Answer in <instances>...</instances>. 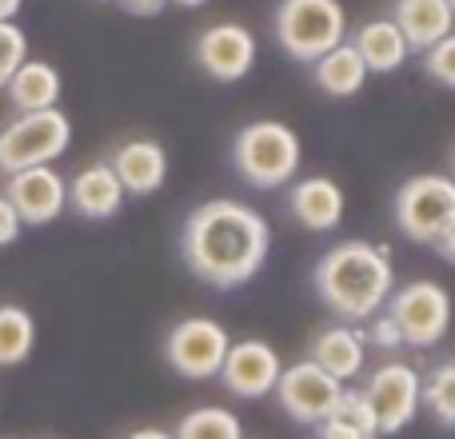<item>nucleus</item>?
<instances>
[{"instance_id": "1", "label": "nucleus", "mask_w": 455, "mask_h": 439, "mask_svg": "<svg viewBox=\"0 0 455 439\" xmlns=\"http://www.w3.org/2000/svg\"><path fill=\"white\" fill-rule=\"evenodd\" d=\"M272 251V227L251 204L208 200L184 220L180 256L196 280L208 288H243L256 280Z\"/></svg>"}, {"instance_id": "2", "label": "nucleus", "mask_w": 455, "mask_h": 439, "mask_svg": "<svg viewBox=\"0 0 455 439\" xmlns=\"http://www.w3.org/2000/svg\"><path fill=\"white\" fill-rule=\"evenodd\" d=\"M312 288L331 315L344 323H363L387 304L395 288L392 251L368 240H339L320 256Z\"/></svg>"}, {"instance_id": "3", "label": "nucleus", "mask_w": 455, "mask_h": 439, "mask_svg": "<svg viewBox=\"0 0 455 439\" xmlns=\"http://www.w3.org/2000/svg\"><path fill=\"white\" fill-rule=\"evenodd\" d=\"M299 160H304L299 136L283 120H251L232 140L235 172L243 176V184H251L259 192L288 188L299 172Z\"/></svg>"}, {"instance_id": "4", "label": "nucleus", "mask_w": 455, "mask_h": 439, "mask_svg": "<svg viewBox=\"0 0 455 439\" xmlns=\"http://www.w3.org/2000/svg\"><path fill=\"white\" fill-rule=\"evenodd\" d=\"M275 44L299 64H315L347 40V12L339 0H280L272 16Z\"/></svg>"}, {"instance_id": "5", "label": "nucleus", "mask_w": 455, "mask_h": 439, "mask_svg": "<svg viewBox=\"0 0 455 439\" xmlns=\"http://www.w3.org/2000/svg\"><path fill=\"white\" fill-rule=\"evenodd\" d=\"M72 144V120L60 108L16 112L0 128V172H20V168L52 164Z\"/></svg>"}, {"instance_id": "6", "label": "nucleus", "mask_w": 455, "mask_h": 439, "mask_svg": "<svg viewBox=\"0 0 455 439\" xmlns=\"http://www.w3.org/2000/svg\"><path fill=\"white\" fill-rule=\"evenodd\" d=\"M395 227L411 243H435L455 224V176H411L400 184L392 204Z\"/></svg>"}, {"instance_id": "7", "label": "nucleus", "mask_w": 455, "mask_h": 439, "mask_svg": "<svg viewBox=\"0 0 455 439\" xmlns=\"http://www.w3.org/2000/svg\"><path fill=\"white\" fill-rule=\"evenodd\" d=\"M387 312L400 323V336L408 347H435L451 328V296L443 283L435 280H411L392 288L387 296Z\"/></svg>"}, {"instance_id": "8", "label": "nucleus", "mask_w": 455, "mask_h": 439, "mask_svg": "<svg viewBox=\"0 0 455 439\" xmlns=\"http://www.w3.org/2000/svg\"><path fill=\"white\" fill-rule=\"evenodd\" d=\"M228 347H232L228 328L208 320V315H188V320L176 323L164 339L168 363H172V371L184 379H216L224 368Z\"/></svg>"}, {"instance_id": "9", "label": "nucleus", "mask_w": 455, "mask_h": 439, "mask_svg": "<svg viewBox=\"0 0 455 439\" xmlns=\"http://www.w3.org/2000/svg\"><path fill=\"white\" fill-rule=\"evenodd\" d=\"M272 395L280 400L288 419H296V424H304V427H320L323 419L336 411L339 395H344V379H336L331 371H323L320 363H312V360H299L280 371Z\"/></svg>"}, {"instance_id": "10", "label": "nucleus", "mask_w": 455, "mask_h": 439, "mask_svg": "<svg viewBox=\"0 0 455 439\" xmlns=\"http://www.w3.org/2000/svg\"><path fill=\"white\" fill-rule=\"evenodd\" d=\"M363 395L376 408L379 435H400L424 408V376L411 363H379L363 384Z\"/></svg>"}, {"instance_id": "11", "label": "nucleus", "mask_w": 455, "mask_h": 439, "mask_svg": "<svg viewBox=\"0 0 455 439\" xmlns=\"http://www.w3.org/2000/svg\"><path fill=\"white\" fill-rule=\"evenodd\" d=\"M196 64L220 84H235L243 80L251 68H256V36H251L243 24L235 20H220L208 24L196 36Z\"/></svg>"}, {"instance_id": "12", "label": "nucleus", "mask_w": 455, "mask_h": 439, "mask_svg": "<svg viewBox=\"0 0 455 439\" xmlns=\"http://www.w3.org/2000/svg\"><path fill=\"white\" fill-rule=\"evenodd\" d=\"M4 196L12 200L24 227H44L68 208V180L52 164L20 168V172H8Z\"/></svg>"}, {"instance_id": "13", "label": "nucleus", "mask_w": 455, "mask_h": 439, "mask_svg": "<svg viewBox=\"0 0 455 439\" xmlns=\"http://www.w3.org/2000/svg\"><path fill=\"white\" fill-rule=\"evenodd\" d=\"M280 371H283L280 352L267 339H232L220 379L235 400H264V395L275 392Z\"/></svg>"}, {"instance_id": "14", "label": "nucleus", "mask_w": 455, "mask_h": 439, "mask_svg": "<svg viewBox=\"0 0 455 439\" xmlns=\"http://www.w3.org/2000/svg\"><path fill=\"white\" fill-rule=\"evenodd\" d=\"M288 212L299 227L328 235L344 224V188L328 176H304L288 188Z\"/></svg>"}, {"instance_id": "15", "label": "nucleus", "mask_w": 455, "mask_h": 439, "mask_svg": "<svg viewBox=\"0 0 455 439\" xmlns=\"http://www.w3.org/2000/svg\"><path fill=\"white\" fill-rule=\"evenodd\" d=\"M112 172L120 176L128 196H152L168 180V152L156 140H124L108 156Z\"/></svg>"}, {"instance_id": "16", "label": "nucleus", "mask_w": 455, "mask_h": 439, "mask_svg": "<svg viewBox=\"0 0 455 439\" xmlns=\"http://www.w3.org/2000/svg\"><path fill=\"white\" fill-rule=\"evenodd\" d=\"M124 184L112 172L108 160H96L84 172H76V180L68 184V208L84 220H108L124 208Z\"/></svg>"}, {"instance_id": "17", "label": "nucleus", "mask_w": 455, "mask_h": 439, "mask_svg": "<svg viewBox=\"0 0 455 439\" xmlns=\"http://www.w3.org/2000/svg\"><path fill=\"white\" fill-rule=\"evenodd\" d=\"M392 20L400 24L408 48L419 56L432 44H440L448 32H455V12L448 0H395Z\"/></svg>"}, {"instance_id": "18", "label": "nucleus", "mask_w": 455, "mask_h": 439, "mask_svg": "<svg viewBox=\"0 0 455 439\" xmlns=\"http://www.w3.org/2000/svg\"><path fill=\"white\" fill-rule=\"evenodd\" d=\"M347 44L360 52V60L368 64V72H379V76L403 68V64H408V56H411L408 40H403L400 24H395L392 16H379V20L360 24V28L352 32V40H347Z\"/></svg>"}, {"instance_id": "19", "label": "nucleus", "mask_w": 455, "mask_h": 439, "mask_svg": "<svg viewBox=\"0 0 455 439\" xmlns=\"http://www.w3.org/2000/svg\"><path fill=\"white\" fill-rule=\"evenodd\" d=\"M307 360L347 384L363 371V331H355L352 323H331L315 331V339L307 344Z\"/></svg>"}, {"instance_id": "20", "label": "nucleus", "mask_w": 455, "mask_h": 439, "mask_svg": "<svg viewBox=\"0 0 455 439\" xmlns=\"http://www.w3.org/2000/svg\"><path fill=\"white\" fill-rule=\"evenodd\" d=\"M8 104L16 112H40V108H56L60 104V72L48 60H24L16 68V76L8 80Z\"/></svg>"}, {"instance_id": "21", "label": "nucleus", "mask_w": 455, "mask_h": 439, "mask_svg": "<svg viewBox=\"0 0 455 439\" xmlns=\"http://www.w3.org/2000/svg\"><path fill=\"white\" fill-rule=\"evenodd\" d=\"M312 80L320 92H328L331 100H347V96H355L363 88V80H368V64L360 60V52H355L352 44H336L331 52H323L320 60L312 64Z\"/></svg>"}, {"instance_id": "22", "label": "nucleus", "mask_w": 455, "mask_h": 439, "mask_svg": "<svg viewBox=\"0 0 455 439\" xmlns=\"http://www.w3.org/2000/svg\"><path fill=\"white\" fill-rule=\"evenodd\" d=\"M36 347V320L20 304H0V368L24 363Z\"/></svg>"}, {"instance_id": "23", "label": "nucleus", "mask_w": 455, "mask_h": 439, "mask_svg": "<svg viewBox=\"0 0 455 439\" xmlns=\"http://www.w3.org/2000/svg\"><path fill=\"white\" fill-rule=\"evenodd\" d=\"M172 435L176 439H243V424L235 411L220 408V403H204V408H192L176 424Z\"/></svg>"}, {"instance_id": "24", "label": "nucleus", "mask_w": 455, "mask_h": 439, "mask_svg": "<svg viewBox=\"0 0 455 439\" xmlns=\"http://www.w3.org/2000/svg\"><path fill=\"white\" fill-rule=\"evenodd\" d=\"M424 408L435 416V424L455 432V360L435 363L424 376Z\"/></svg>"}, {"instance_id": "25", "label": "nucleus", "mask_w": 455, "mask_h": 439, "mask_svg": "<svg viewBox=\"0 0 455 439\" xmlns=\"http://www.w3.org/2000/svg\"><path fill=\"white\" fill-rule=\"evenodd\" d=\"M328 419H336V424H344L347 432H355L360 439H379V419H376V408L368 403V395L363 392H352V387H344V395H339L336 411H331Z\"/></svg>"}, {"instance_id": "26", "label": "nucleus", "mask_w": 455, "mask_h": 439, "mask_svg": "<svg viewBox=\"0 0 455 439\" xmlns=\"http://www.w3.org/2000/svg\"><path fill=\"white\" fill-rule=\"evenodd\" d=\"M28 60V36L16 20H0V92L8 88V80L16 76V68Z\"/></svg>"}, {"instance_id": "27", "label": "nucleus", "mask_w": 455, "mask_h": 439, "mask_svg": "<svg viewBox=\"0 0 455 439\" xmlns=\"http://www.w3.org/2000/svg\"><path fill=\"white\" fill-rule=\"evenodd\" d=\"M424 72L435 80V84H443L455 92V32H448L440 44H432L424 52Z\"/></svg>"}, {"instance_id": "28", "label": "nucleus", "mask_w": 455, "mask_h": 439, "mask_svg": "<svg viewBox=\"0 0 455 439\" xmlns=\"http://www.w3.org/2000/svg\"><path fill=\"white\" fill-rule=\"evenodd\" d=\"M368 323V331H363V344H376V347H384V352H392V347H403V336H400V323L392 320V312L387 307H379L371 320H363Z\"/></svg>"}, {"instance_id": "29", "label": "nucleus", "mask_w": 455, "mask_h": 439, "mask_svg": "<svg viewBox=\"0 0 455 439\" xmlns=\"http://www.w3.org/2000/svg\"><path fill=\"white\" fill-rule=\"evenodd\" d=\"M20 232H24V220L16 216L12 200L0 192V248H12V243L20 240Z\"/></svg>"}, {"instance_id": "30", "label": "nucleus", "mask_w": 455, "mask_h": 439, "mask_svg": "<svg viewBox=\"0 0 455 439\" xmlns=\"http://www.w3.org/2000/svg\"><path fill=\"white\" fill-rule=\"evenodd\" d=\"M112 4H120L132 16H160L168 8V0H112Z\"/></svg>"}, {"instance_id": "31", "label": "nucleus", "mask_w": 455, "mask_h": 439, "mask_svg": "<svg viewBox=\"0 0 455 439\" xmlns=\"http://www.w3.org/2000/svg\"><path fill=\"white\" fill-rule=\"evenodd\" d=\"M315 439H360L355 432H347L344 424H336V419H323L320 427H315Z\"/></svg>"}, {"instance_id": "32", "label": "nucleus", "mask_w": 455, "mask_h": 439, "mask_svg": "<svg viewBox=\"0 0 455 439\" xmlns=\"http://www.w3.org/2000/svg\"><path fill=\"white\" fill-rule=\"evenodd\" d=\"M432 248L440 251V256L448 259V264H455V224H448V227H443V235H440V240L432 243Z\"/></svg>"}, {"instance_id": "33", "label": "nucleus", "mask_w": 455, "mask_h": 439, "mask_svg": "<svg viewBox=\"0 0 455 439\" xmlns=\"http://www.w3.org/2000/svg\"><path fill=\"white\" fill-rule=\"evenodd\" d=\"M124 439H176V435L164 432V427H136V432H128Z\"/></svg>"}, {"instance_id": "34", "label": "nucleus", "mask_w": 455, "mask_h": 439, "mask_svg": "<svg viewBox=\"0 0 455 439\" xmlns=\"http://www.w3.org/2000/svg\"><path fill=\"white\" fill-rule=\"evenodd\" d=\"M20 4H24V0H0V20H16Z\"/></svg>"}, {"instance_id": "35", "label": "nucleus", "mask_w": 455, "mask_h": 439, "mask_svg": "<svg viewBox=\"0 0 455 439\" xmlns=\"http://www.w3.org/2000/svg\"><path fill=\"white\" fill-rule=\"evenodd\" d=\"M172 4H180V8H204L208 0H172Z\"/></svg>"}, {"instance_id": "36", "label": "nucleus", "mask_w": 455, "mask_h": 439, "mask_svg": "<svg viewBox=\"0 0 455 439\" xmlns=\"http://www.w3.org/2000/svg\"><path fill=\"white\" fill-rule=\"evenodd\" d=\"M448 4H451V12H455V0H448Z\"/></svg>"}, {"instance_id": "37", "label": "nucleus", "mask_w": 455, "mask_h": 439, "mask_svg": "<svg viewBox=\"0 0 455 439\" xmlns=\"http://www.w3.org/2000/svg\"><path fill=\"white\" fill-rule=\"evenodd\" d=\"M451 168H455V156H451Z\"/></svg>"}]
</instances>
